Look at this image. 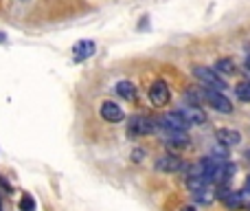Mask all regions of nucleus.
<instances>
[{
    "label": "nucleus",
    "mask_w": 250,
    "mask_h": 211,
    "mask_svg": "<svg viewBox=\"0 0 250 211\" xmlns=\"http://www.w3.org/2000/svg\"><path fill=\"white\" fill-rule=\"evenodd\" d=\"M193 75L200 79L202 84H207V86H211V88H215V91H224L226 88V82L217 75V70H211V69H207V66H195L193 69Z\"/></svg>",
    "instance_id": "1"
},
{
    "label": "nucleus",
    "mask_w": 250,
    "mask_h": 211,
    "mask_svg": "<svg viewBox=\"0 0 250 211\" xmlns=\"http://www.w3.org/2000/svg\"><path fill=\"white\" fill-rule=\"evenodd\" d=\"M160 128L167 130V132H187V130L191 128L189 123H187L185 119H182L180 112H167V115H163V119H160Z\"/></svg>",
    "instance_id": "2"
},
{
    "label": "nucleus",
    "mask_w": 250,
    "mask_h": 211,
    "mask_svg": "<svg viewBox=\"0 0 250 211\" xmlns=\"http://www.w3.org/2000/svg\"><path fill=\"white\" fill-rule=\"evenodd\" d=\"M204 99L208 101L215 110L224 112V115H229V112H233V104H230L229 97L222 95V91H204Z\"/></svg>",
    "instance_id": "3"
},
{
    "label": "nucleus",
    "mask_w": 250,
    "mask_h": 211,
    "mask_svg": "<svg viewBox=\"0 0 250 211\" xmlns=\"http://www.w3.org/2000/svg\"><path fill=\"white\" fill-rule=\"evenodd\" d=\"M178 112H180L182 119H185L189 125H202V123H207V112H204L202 108H198V106H182Z\"/></svg>",
    "instance_id": "4"
},
{
    "label": "nucleus",
    "mask_w": 250,
    "mask_h": 211,
    "mask_svg": "<svg viewBox=\"0 0 250 211\" xmlns=\"http://www.w3.org/2000/svg\"><path fill=\"white\" fill-rule=\"evenodd\" d=\"M171 99V93H169V86L165 82H156L154 86L149 88V101L154 106H165Z\"/></svg>",
    "instance_id": "5"
},
{
    "label": "nucleus",
    "mask_w": 250,
    "mask_h": 211,
    "mask_svg": "<svg viewBox=\"0 0 250 211\" xmlns=\"http://www.w3.org/2000/svg\"><path fill=\"white\" fill-rule=\"evenodd\" d=\"M99 115L104 121H108V123H119V121H123V110L121 106H117L114 101H104L99 108Z\"/></svg>",
    "instance_id": "6"
},
{
    "label": "nucleus",
    "mask_w": 250,
    "mask_h": 211,
    "mask_svg": "<svg viewBox=\"0 0 250 211\" xmlns=\"http://www.w3.org/2000/svg\"><path fill=\"white\" fill-rule=\"evenodd\" d=\"M154 167L165 174H176L178 169H182V159H178V156H173V154H165L156 161Z\"/></svg>",
    "instance_id": "7"
},
{
    "label": "nucleus",
    "mask_w": 250,
    "mask_h": 211,
    "mask_svg": "<svg viewBox=\"0 0 250 211\" xmlns=\"http://www.w3.org/2000/svg\"><path fill=\"white\" fill-rule=\"evenodd\" d=\"M129 130H132L134 134H154L156 130H158V123H154V121L147 119V117H134V119L129 121Z\"/></svg>",
    "instance_id": "8"
},
{
    "label": "nucleus",
    "mask_w": 250,
    "mask_h": 211,
    "mask_svg": "<svg viewBox=\"0 0 250 211\" xmlns=\"http://www.w3.org/2000/svg\"><path fill=\"white\" fill-rule=\"evenodd\" d=\"M215 139L220 141V145H224V147H235V145H239V141H242V134H239L237 130L222 128V130H217Z\"/></svg>",
    "instance_id": "9"
},
{
    "label": "nucleus",
    "mask_w": 250,
    "mask_h": 211,
    "mask_svg": "<svg viewBox=\"0 0 250 211\" xmlns=\"http://www.w3.org/2000/svg\"><path fill=\"white\" fill-rule=\"evenodd\" d=\"M235 169H237V167H235L233 163H229V161H224V163H222L220 167L215 169V174H213L211 183H217V185H224V183H229L230 178H233Z\"/></svg>",
    "instance_id": "10"
},
{
    "label": "nucleus",
    "mask_w": 250,
    "mask_h": 211,
    "mask_svg": "<svg viewBox=\"0 0 250 211\" xmlns=\"http://www.w3.org/2000/svg\"><path fill=\"white\" fill-rule=\"evenodd\" d=\"M242 196L244 194H237V191H220L217 194V198L224 203V207H229L230 211H237V209H242L244 207V200H242Z\"/></svg>",
    "instance_id": "11"
},
{
    "label": "nucleus",
    "mask_w": 250,
    "mask_h": 211,
    "mask_svg": "<svg viewBox=\"0 0 250 211\" xmlns=\"http://www.w3.org/2000/svg\"><path fill=\"white\" fill-rule=\"evenodd\" d=\"M73 53H75V57H77L79 62L88 60V57H92V53H95V42H90V40H82V42L75 44Z\"/></svg>",
    "instance_id": "12"
},
{
    "label": "nucleus",
    "mask_w": 250,
    "mask_h": 211,
    "mask_svg": "<svg viewBox=\"0 0 250 211\" xmlns=\"http://www.w3.org/2000/svg\"><path fill=\"white\" fill-rule=\"evenodd\" d=\"M117 93H119V97H123L125 101H132L134 97H136V86H134L132 82H119Z\"/></svg>",
    "instance_id": "13"
},
{
    "label": "nucleus",
    "mask_w": 250,
    "mask_h": 211,
    "mask_svg": "<svg viewBox=\"0 0 250 211\" xmlns=\"http://www.w3.org/2000/svg\"><path fill=\"white\" fill-rule=\"evenodd\" d=\"M187 187H189V189L195 194V191L207 189L208 181H207V178H202V176H189V178H187Z\"/></svg>",
    "instance_id": "14"
},
{
    "label": "nucleus",
    "mask_w": 250,
    "mask_h": 211,
    "mask_svg": "<svg viewBox=\"0 0 250 211\" xmlns=\"http://www.w3.org/2000/svg\"><path fill=\"white\" fill-rule=\"evenodd\" d=\"M215 70L217 73H224V75H233L235 73V62L229 60V57H222V60L215 64Z\"/></svg>",
    "instance_id": "15"
},
{
    "label": "nucleus",
    "mask_w": 250,
    "mask_h": 211,
    "mask_svg": "<svg viewBox=\"0 0 250 211\" xmlns=\"http://www.w3.org/2000/svg\"><path fill=\"white\" fill-rule=\"evenodd\" d=\"M235 93H237V97H239L242 101H250V82H242V84H237Z\"/></svg>",
    "instance_id": "16"
},
{
    "label": "nucleus",
    "mask_w": 250,
    "mask_h": 211,
    "mask_svg": "<svg viewBox=\"0 0 250 211\" xmlns=\"http://www.w3.org/2000/svg\"><path fill=\"white\" fill-rule=\"evenodd\" d=\"M20 211H35V203H33V198H31V196H22Z\"/></svg>",
    "instance_id": "17"
},
{
    "label": "nucleus",
    "mask_w": 250,
    "mask_h": 211,
    "mask_svg": "<svg viewBox=\"0 0 250 211\" xmlns=\"http://www.w3.org/2000/svg\"><path fill=\"white\" fill-rule=\"evenodd\" d=\"M132 156H134V161H136V163H141V161H143L141 156H145V152H141V150H134V154H132Z\"/></svg>",
    "instance_id": "18"
},
{
    "label": "nucleus",
    "mask_w": 250,
    "mask_h": 211,
    "mask_svg": "<svg viewBox=\"0 0 250 211\" xmlns=\"http://www.w3.org/2000/svg\"><path fill=\"white\" fill-rule=\"evenodd\" d=\"M180 211H198V209H195V207H193V205H187V207H182Z\"/></svg>",
    "instance_id": "19"
},
{
    "label": "nucleus",
    "mask_w": 250,
    "mask_h": 211,
    "mask_svg": "<svg viewBox=\"0 0 250 211\" xmlns=\"http://www.w3.org/2000/svg\"><path fill=\"white\" fill-rule=\"evenodd\" d=\"M246 191H250V176L246 178Z\"/></svg>",
    "instance_id": "20"
},
{
    "label": "nucleus",
    "mask_w": 250,
    "mask_h": 211,
    "mask_svg": "<svg viewBox=\"0 0 250 211\" xmlns=\"http://www.w3.org/2000/svg\"><path fill=\"white\" fill-rule=\"evenodd\" d=\"M0 211H2V209H0Z\"/></svg>",
    "instance_id": "21"
}]
</instances>
